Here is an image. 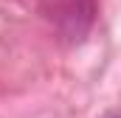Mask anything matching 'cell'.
I'll list each match as a JSON object with an SVG mask.
<instances>
[{"label": "cell", "mask_w": 121, "mask_h": 118, "mask_svg": "<svg viewBox=\"0 0 121 118\" xmlns=\"http://www.w3.org/2000/svg\"><path fill=\"white\" fill-rule=\"evenodd\" d=\"M104 118H116V113H113V110H110V113H104Z\"/></svg>", "instance_id": "cell-1"}]
</instances>
